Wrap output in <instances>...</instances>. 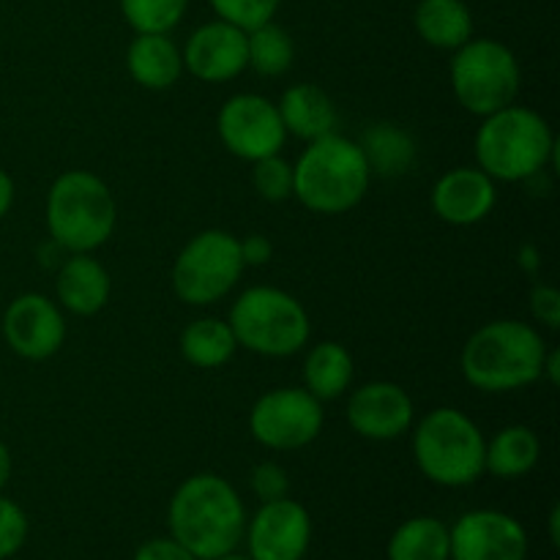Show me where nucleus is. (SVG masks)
Instances as JSON below:
<instances>
[{
    "mask_svg": "<svg viewBox=\"0 0 560 560\" xmlns=\"http://www.w3.org/2000/svg\"><path fill=\"white\" fill-rule=\"evenodd\" d=\"M413 399L397 383H364L348 399L350 430L366 441H397L413 427Z\"/></svg>",
    "mask_w": 560,
    "mask_h": 560,
    "instance_id": "obj_15",
    "label": "nucleus"
},
{
    "mask_svg": "<svg viewBox=\"0 0 560 560\" xmlns=\"http://www.w3.org/2000/svg\"><path fill=\"white\" fill-rule=\"evenodd\" d=\"M547 342L530 323L492 320L470 334L459 355L463 377L485 394H509L541 381Z\"/></svg>",
    "mask_w": 560,
    "mask_h": 560,
    "instance_id": "obj_2",
    "label": "nucleus"
},
{
    "mask_svg": "<svg viewBox=\"0 0 560 560\" xmlns=\"http://www.w3.org/2000/svg\"><path fill=\"white\" fill-rule=\"evenodd\" d=\"M487 438L457 408H435L413 432V457L421 476L438 487H468L485 476Z\"/></svg>",
    "mask_w": 560,
    "mask_h": 560,
    "instance_id": "obj_6",
    "label": "nucleus"
},
{
    "mask_svg": "<svg viewBox=\"0 0 560 560\" xmlns=\"http://www.w3.org/2000/svg\"><path fill=\"white\" fill-rule=\"evenodd\" d=\"M180 55L195 80L222 85L246 69V31L224 20L206 22L191 33Z\"/></svg>",
    "mask_w": 560,
    "mask_h": 560,
    "instance_id": "obj_16",
    "label": "nucleus"
},
{
    "mask_svg": "<svg viewBox=\"0 0 560 560\" xmlns=\"http://www.w3.org/2000/svg\"><path fill=\"white\" fill-rule=\"evenodd\" d=\"M11 206H14V180L9 178V173L0 170V219L9 213Z\"/></svg>",
    "mask_w": 560,
    "mask_h": 560,
    "instance_id": "obj_36",
    "label": "nucleus"
},
{
    "mask_svg": "<svg viewBox=\"0 0 560 560\" xmlns=\"http://www.w3.org/2000/svg\"><path fill=\"white\" fill-rule=\"evenodd\" d=\"M249 481H252V492L260 498V503L279 501V498H288V492H290L288 470L277 463L255 465Z\"/></svg>",
    "mask_w": 560,
    "mask_h": 560,
    "instance_id": "obj_32",
    "label": "nucleus"
},
{
    "mask_svg": "<svg viewBox=\"0 0 560 560\" xmlns=\"http://www.w3.org/2000/svg\"><path fill=\"white\" fill-rule=\"evenodd\" d=\"M230 328L238 348L266 359H288L306 348L312 323L304 304L288 290L249 288L230 306Z\"/></svg>",
    "mask_w": 560,
    "mask_h": 560,
    "instance_id": "obj_7",
    "label": "nucleus"
},
{
    "mask_svg": "<svg viewBox=\"0 0 560 560\" xmlns=\"http://www.w3.org/2000/svg\"><path fill=\"white\" fill-rule=\"evenodd\" d=\"M5 345L27 361L52 359L66 339L60 306L42 293H25L9 304L3 315Z\"/></svg>",
    "mask_w": 560,
    "mask_h": 560,
    "instance_id": "obj_14",
    "label": "nucleus"
},
{
    "mask_svg": "<svg viewBox=\"0 0 560 560\" xmlns=\"http://www.w3.org/2000/svg\"><path fill=\"white\" fill-rule=\"evenodd\" d=\"M476 167L492 180H530L556 156V135L536 109L509 104L481 118L474 140Z\"/></svg>",
    "mask_w": 560,
    "mask_h": 560,
    "instance_id": "obj_4",
    "label": "nucleus"
},
{
    "mask_svg": "<svg viewBox=\"0 0 560 560\" xmlns=\"http://www.w3.org/2000/svg\"><path fill=\"white\" fill-rule=\"evenodd\" d=\"M370 178L359 142L334 131L306 142L293 164V197L306 211L339 217L364 200Z\"/></svg>",
    "mask_w": 560,
    "mask_h": 560,
    "instance_id": "obj_3",
    "label": "nucleus"
},
{
    "mask_svg": "<svg viewBox=\"0 0 560 560\" xmlns=\"http://www.w3.org/2000/svg\"><path fill=\"white\" fill-rule=\"evenodd\" d=\"M282 0H211V9L217 11L219 20L252 31L257 25H266L277 16V9Z\"/></svg>",
    "mask_w": 560,
    "mask_h": 560,
    "instance_id": "obj_30",
    "label": "nucleus"
},
{
    "mask_svg": "<svg viewBox=\"0 0 560 560\" xmlns=\"http://www.w3.org/2000/svg\"><path fill=\"white\" fill-rule=\"evenodd\" d=\"M498 202L495 180L479 167H454L441 175L432 189V208L454 228L485 222Z\"/></svg>",
    "mask_w": 560,
    "mask_h": 560,
    "instance_id": "obj_17",
    "label": "nucleus"
},
{
    "mask_svg": "<svg viewBox=\"0 0 560 560\" xmlns=\"http://www.w3.org/2000/svg\"><path fill=\"white\" fill-rule=\"evenodd\" d=\"M353 375L355 366L350 350L331 339L312 345L304 359V388L320 402L342 397L353 383Z\"/></svg>",
    "mask_w": 560,
    "mask_h": 560,
    "instance_id": "obj_24",
    "label": "nucleus"
},
{
    "mask_svg": "<svg viewBox=\"0 0 560 560\" xmlns=\"http://www.w3.org/2000/svg\"><path fill=\"white\" fill-rule=\"evenodd\" d=\"M323 413L320 399L306 388L284 386L266 392L249 410V432L260 446L271 452H299L320 438Z\"/></svg>",
    "mask_w": 560,
    "mask_h": 560,
    "instance_id": "obj_10",
    "label": "nucleus"
},
{
    "mask_svg": "<svg viewBox=\"0 0 560 560\" xmlns=\"http://www.w3.org/2000/svg\"><path fill=\"white\" fill-rule=\"evenodd\" d=\"M421 42L435 49H459L474 38V14L465 0H419L413 14Z\"/></svg>",
    "mask_w": 560,
    "mask_h": 560,
    "instance_id": "obj_22",
    "label": "nucleus"
},
{
    "mask_svg": "<svg viewBox=\"0 0 560 560\" xmlns=\"http://www.w3.org/2000/svg\"><path fill=\"white\" fill-rule=\"evenodd\" d=\"M167 525L170 536L197 560H213L235 552L244 541L246 509L228 479L195 474L170 498Z\"/></svg>",
    "mask_w": 560,
    "mask_h": 560,
    "instance_id": "obj_1",
    "label": "nucleus"
},
{
    "mask_svg": "<svg viewBox=\"0 0 560 560\" xmlns=\"http://www.w3.org/2000/svg\"><path fill=\"white\" fill-rule=\"evenodd\" d=\"M180 355L200 370H219L238 350L230 323L219 317H200L180 331Z\"/></svg>",
    "mask_w": 560,
    "mask_h": 560,
    "instance_id": "obj_25",
    "label": "nucleus"
},
{
    "mask_svg": "<svg viewBox=\"0 0 560 560\" xmlns=\"http://www.w3.org/2000/svg\"><path fill=\"white\" fill-rule=\"evenodd\" d=\"M252 170V184L255 191L268 202H284L293 197V164L284 162L279 153L266 159H257Z\"/></svg>",
    "mask_w": 560,
    "mask_h": 560,
    "instance_id": "obj_29",
    "label": "nucleus"
},
{
    "mask_svg": "<svg viewBox=\"0 0 560 560\" xmlns=\"http://www.w3.org/2000/svg\"><path fill=\"white\" fill-rule=\"evenodd\" d=\"M295 60L293 36L277 22H266L246 31V69L260 77L288 74Z\"/></svg>",
    "mask_w": 560,
    "mask_h": 560,
    "instance_id": "obj_27",
    "label": "nucleus"
},
{
    "mask_svg": "<svg viewBox=\"0 0 560 560\" xmlns=\"http://www.w3.org/2000/svg\"><path fill=\"white\" fill-rule=\"evenodd\" d=\"M279 118H282L288 137H299V140L312 142L317 137H326L337 131V107H334L331 96L323 88L312 85V82H295L282 98L277 102Z\"/></svg>",
    "mask_w": 560,
    "mask_h": 560,
    "instance_id": "obj_19",
    "label": "nucleus"
},
{
    "mask_svg": "<svg viewBox=\"0 0 560 560\" xmlns=\"http://www.w3.org/2000/svg\"><path fill=\"white\" fill-rule=\"evenodd\" d=\"M246 547L252 560H304L312 545V517L293 498L260 503L246 520Z\"/></svg>",
    "mask_w": 560,
    "mask_h": 560,
    "instance_id": "obj_12",
    "label": "nucleus"
},
{
    "mask_svg": "<svg viewBox=\"0 0 560 560\" xmlns=\"http://www.w3.org/2000/svg\"><path fill=\"white\" fill-rule=\"evenodd\" d=\"M541 443L530 427L509 424L485 448V474L498 479H523L539 465Z\"/></svg>",
    "mask_w": 560,
    "mask_h": 560,
    "instance_id": "obj_23",
    "label": "nucleus"
},
{
    "mask_svg": "<svg viewBox=\"0 0 560 560\" xmlns=\"http://www.w3.org/2000/svg\"><path fill=\"white\" fill-rule=\"evenodd\" d=\"M217 131L222 145L244 162L273 156L288 142L277 102L260 93H235L217 115Z\"/></svg>",
    "mask_w": 560,
    "mask_h": 560,
    "instance_id": "obj_11",
    "label": "nucleus"
},
{
    "mask_svg": "<svg viewBox=\"0 0 560 560\" xmlns=\"http://www.w3.org/2000/svg\"><path fill=\"white\" fill-rule=\"evenodd\" d=\"M135 560H197L186 550L184 545L173 539V536H164V539H151L145 545L137 547Z\"/></svg>",
    "mask_w": 560,
    "mask_h": 560,
    "instance_id": "obj_34",
    "label": "nucleus"
},
{
    "mask_svg": "<svg viewBox=\"0 0 560 560\" xmlns=\"http://www.w3.org/2000/svg\"><path fill=\"white\" fill-rule=\"evenodd\" d=\"M27 539V517L14 501L0 495V560H9L22 550Z\"/></svg>",
    "mask_w": 560,
    "mask_h": 560,
    "instance_id": "obj_31",
    "label": "nucleus"
},
{
    "mask_svg": "<svg viewBox=\"0 0 560 560\" xmlns=\"http://www.w3.org/2000/svg\"><path fill=\"white\" fill-rule=\"evenodd\" d=\"M118 224V206L98 175L66 170L47 191L49 238L71 255H91L104 246Z\"/></svg>",
    "mask_w": 560,
    "mask_h": 560,
    "instance_id": "obj_5",
    "label": "nucleus"
},
{
    "mask_svg": "<svg viewBox=\"0 0 560 560\" xmlns=\"http://www.w3.org/2000/svg\"><path fill=\"white\" fill-rule=\"evenodd\" d=\"M109 290H113V282H109L107 268L91 255H71L55 279L58 306L80 317L102 312L109 301Z\"/></svg>",
    "mask_w": 560,
    "mask_h": 560,
    "instance_id": "obj_18",
    "label": "nucleus"
},
{
    "mask_svg": "<svg viewBox=\"0 0 560 560\" xmlns=\"http://www.w3.org/2000/svg\"><path fill=\"white\" fill-rule=\"evenodd\" d=\"M11 479V452L5 443H0V492H3V487L9 485Z\"/></svg>",
    "mask_w": 560,
    "mask_h": 560,
    "instance_id": "obj_38",
    "label": "nucleus"
},
{
    "mask_svg": "<svg viewBox=\"0 0 560 560\" xmlns=\"http://www.w3.org/2000/svg\"><path fill=\"white\" fill-rule=\"evenodd\" d=\"M530 315L534 320H539L541 326L558 328L560 326V293L556 288H547V284H539V288L530 290Z\"/></svg>",
    "mask_w": 560,
    "mask_h": 560,
    "instance_id": "obj_33",
    "label": "nucleus"
},
{
    "mask_svg": "<svg viewBox=\"0 0 560 560\" xmlns=\"http://www.w3.org/2000/svg\"><path fill=\"white\" fill-rule=\"evenodd\" d=\"M126 69L145 91H167L184 74V55L167 33H137L126 49Z\"/></svg>",
    "mask_w": 560,
    "mask_h": 560,
    "instance_id": "obj_20",
    "label": "nucleus"
},
{
    "mask_svg": "<svg viewBox=\"0 0 560 560\" xmlns=\"http://www.w3.org/2000/svg\"><path fill=\"white\" fill-rule=\"evenodd\" d=\"M361 153L372 175L381 178H402L416 167L419 148L416 140L397 124H372L359 140Z\"/></svg>",
    "mask_w": 560,
    "mask_h": 560,
    "instance_id": "obj_21",
    "label": "nucleus"
},
{
    "mask_svg": "<svg viewBox=\"0 0 560 560\" xmlns=\"http://www.w3.org/2000/svg\"><path fill=\"white\" fill-rule=\"evenodd\" d=\"M386 556L388 560H448V525L438 517L405 520L388 539Z\"/></svg>",
    "mask_w": 560,
    "mask_h": 560,
    "instance_id": "obj_26",
    "label": "nucleus"
},
{
    "mask_svg": "<svg viewBox=\"0 0 560 560\" xmlns=\"http://www.w3.org/2000/svg\"><path fill=\"white\" fill-rule=\"evenodd\" d=\"M558 517H560V512H558V509H552V514H550V536H552V545H558Z\"/></svg>",
    "mask_w": 560,
    "mask_h": 560,
    "instance_id": "obj_39",
    "label": "nucleus"
},
{
    "mask_svg": "<svg viewBox=\"0 0 560 560\" xmlns=\"http://www.w3.org/2000/svg\"><path fill=\"white\" fill-rule=\"evenodd\" d=\"M244 268L241 244L233 233L202 230L175 257L173 290L184 304L211 306L233 293Z\"/></svg>",
    "mask_w": 560,
    "mask_h": 560,
    "instance_id": "obj_9",
    "label": "nucleus"
},
{
    "mask_svg": "<svg viewBox=\"0 0 560 560\" xmlns=\"http://www.w3.org/2000/svg\"><path fill=\"white\" fill-rule=\"evenodd\" d=\"M241 244V257H244V266H266L273 257V244L266 235H246L238 238Z\"/></svg>",
    "mask_w": 560,
    "mask_h": 560,
    "instance_id": "obj_35",
    "label": "nucleus"
},
{
    "mask_svg": "<svg viewBox=\"0 0 560 560\" xmlns=\"http://www.w3.org/2000/svg\"><path fill=\"white\" fill-rule=\"evenodd\" d=\"M448 74L457 102L479 118L517 102L523 82L517 55L495 38H468L454 49Z\"/></svg>",
    "mask_w": 560,
    "mask_h": 560,
    "instance_id": "obj_8",
    "label": "nucleus"
},
{
    "mask_svg": "<svg viewBox=\"0 0 560 560\" xmlns=\"http://www.w3.org/2000/svg\"><path fill=\"white\" fill-rule=\"evenodd\" d=\"M186 9L189 0H120V14L135 33H170Z\"/></svg>",
    "mask_w": 560,
    "mask_h": 560,
    "instance_id": "obj_28",
    "label": "nucleus"
},
{
    "mask_svg": "<svg viewBox=\"0 0 560 560\" xmlns=\"http://www.w3.org/2000/svg\"><path fill=\"white\" fill-rule=\"evenodd\" d=\"M452 558L448 560H525L528 534L523 523L506 512L476 509L463 514L448 528Z\"/></svg>",
    "mask_w": 560,
    "mask_h": 560,
    "instance_id": "obj_13",
    "label": "nucleus"
},
{
    "mask_svg": "<svg viewBox=\"0 0 560 560\" xmlns=\"http://www.w3.org/2000/svg\"><path fill=\"white\" fill-rule=\"evenodd\" d=\"M213 560H252L249 556H235V552H230V556H222V558H213Z\"/></svg>",
    "mask_w": 560,
    "mask_h": 560,
    "instance_id": "obj_40",
    "label": "nucleus"
},
{
    "mask_svg": "<svg viewBox=\"0 0 560 560\" xmlns=\"http://www.w3.org/2000/svg\"><path fill=\"white\" fill-rule=\"evenodd\" d=\"M541 375H547V381L552 383V386H556V383L560 381V355H558V350H547V359H545V372H541Z\"/></svg>",
    "mask_w": 560,
    "mask_h": 560,
    "instance_id": "obj_37",
    "label": "nucleus"
}]
</instances>
